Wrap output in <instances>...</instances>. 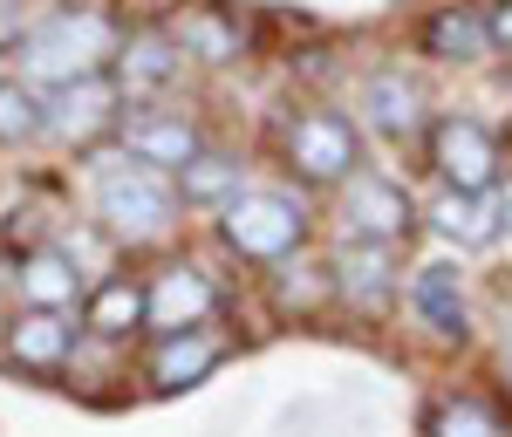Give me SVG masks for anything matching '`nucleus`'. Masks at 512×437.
Masks as SVG:
<instances>
[{
  "label": "nucleus",
  "instance_id": "obj_1",
  "mask_svg": "<svg viewBox=\"0 0 512 437\" xmlns=\"http://www.w3.org/2000/svg\"><path fill=\"white\" fill-rule=\"evenodd\" d=\"M117 62V28L89 7H55L21 35V82L35 89H69L82 76H103Z\"/></svg>",
  "mask_w": 512,
  "mask_h": 437
},
{
  "label": "nucleus",
  "instance_id": "obj_2",
  "mask_svg": "<svg viewBox=\"0 0 512 437\" xmlns=\"http://www.w3.org/2000/svg\"><path fill=\"white\" fill-rule=\"evenodd\" d=\"M96 212H103V226L130 246H144V239H164L178 226V178L158 171V164L144 158H117L96 171Z\"/></svg>",
  "mask_w": 512,
  "mask_h": 437
},
{
  "label": "nucleus",
  "instance_id": "obj_3",
  "mask_svg": "<svg viewBox=\"0 0 512 437\" xmlns=\"http://www.w3.org/2000/svg\"><path fill=\"white\" fill-rule=\"evenodd\" d=\"M219 239L239 260H260V267H280L287 253H301L308 239V205L287 199V192H239L226 212H219Z\"/></svg>",
  "mask_w": 512,
  "mask_h": 437
},
{
  "label": "nucleus",
  "instance_id": "obj_4",
  "mask_svg": "<svg viewBox=\"0 0 512 437\" xmlns=\"http://www.w3.org/2000/svg\"><path fill=\"white\" fill-rule=\"evenodd\" d=\"M287 164L308 185H349L355 164H362V137L335 110H301V117L287 123Z\"/></svg>",
  "mask_w": 512,
  "mask_h": 437
},
{
  "label": "nucleus",
  "instance_id": "obj_5",
  "mask_svg": "<svg viewBox=\"0 0 512 437\" xmlns=\"http://www.w3.org/2000/svg\"><path fill=\"white\" fill-rule=\"evenodd\" d=\"M417 233V199L383 178V171H355L342 185V239H369V246H403Z\"/></svg>",
  "mask_w": 512,
  "mask_h": 437
},
{
  "label": "nucleus",
  "instance_id": "obj_6",
  "mask_svg": "<svg viewBox=\"0 0 512 437\" xmlns=\"http://www.w3.org/2000/svg\"><path fill=\"white\" fill-rule=\"evenodd\" d=\"M431 164L451 192H492L499 185V137L478 117H437L431 130Z\"/></svg>",
  "mask_w": 512,
  "mask_h": 437
},
{
  "label": "nucleus",
  "instance_id": "obj_7",
  "mask_svg": "<svg viewBox=\"0 0 512 437\" xmlns=\"http://www.w3.org/2000/svg\"><path fill=\"white\" fill-rule=\"evenodd\" d=\"M123 89L110 76H82L69 89H55L48 96V137H62V144H96L103 130H117L123 123Z\"/></svg>",
  "mask_w": 512,
  "mask_h": 437
},
{
  "label": "nucleus",
  "instance_id": "obj_8",
  "mask_svg": "<svg viewBox=\"0 0 512 437\" xmlns=\"http://www.w3.org/2000/svg\"><path fill=\"white\" fill-rule=\"evenodd\" d=\"M117 137H123V151H130V158L158 164V171H171V178L205 151V137H198L192 123L171 117V110H151V103H137V110L117 123Z\"/></svg>",
  "mask_w": 512,
  "mask_h": 437
},
{
  "label": "nucleus",
  "instance_id": "obj_9",
  "mask_svg": "<svg viewBox=\"0 0 512 437\" xmlns=\"http://www.w3.org/2000/svg\"><path fill=\"white\" fill-rule=\"evenodd\" d=\"M185 76V48L178 35H158V28H137L130 41H117V89L130 103H151L171 82Z\"/></svg>",
  "mask_w": 512,
  "mask_h": 437
},
{
  "label": "nucleus",
  "instance_id": "obj_10",
  "mask_svg": "<svg viewBox=\"0 0 512 437\" xmlns=\"http://www.w3.org/2000/svg\"><path fill=\"white\" fill-rule=\"evenodd\" d=\"M335 294L362 308V315H383L396 301V260L390 246H369V239H342L335 246Z\"/></svg>",
  "mask_w": 512,
  "mask_h": 437
},
{
  "label": "nucleus",
  "instance_id": "obj_11",
  "mask_svg": "<svg viewBox=\"0 0 512 437\" xmlns=\"http://www.w3.org/2000/svg\"><path fill=\"white\" fill-rule=\"evenodd\" d=\"M362 123L376 137H390V144L417 137L424 130V89L403 76V69H376V76L362 82Z\"/></svg>",
  "mask_w": 512,
  "mask_h": 437
},
{
  "label": "nucleus",
  "instance_id": "obj_12",
  "mask_svg": "<svg viewBox=\"0 0 512 437\" xmlns=\"http://www.w3.org/2000/svg\"><path fill=\"white\" fill-rule=\"evenodd\" d=\"M424 55L431 62H458V69H472V62H485L492 55V21L478 14V7H465V0H451V7H437L431 21H424Z\"/></svg>",
  "mask_w": 512,
  "mask_h": 437
},
{
  "label": "nucleus",
  "instance_id": "obj_13",
  "mask_svg": "<svg viewBox=\"0 0 512 437\" xmlns=\"http://www.w3.org/2000/svg\"><path fill=\"white\" fill-rule=\"evenodd\" d=\"M410 308H417V315H424V328H431V335H444V342H465V335H472L458 267H444V260L417 267V280H410Z\"/></svg>",
  "mask_w": 512,
  "mask_h": 437
},
{
  "label": "nucleus",
  "instance_id": "obj_14",
  "mask_svg": "<svg viewBox=\"0 0 512 437\" xmlns=\"http://www.w3.org/2000/svg\"><path fill=\"white\" fill-rule=\"evenodd\" d=\"M205 308H212V280L198 274V267H164L158 287H151V315H144V328L178 335V328H198Z\"/></svg>",
  "mask_w": 512,
  "mask_h": 437
},
{
  "label": "nucleus",
  "instance_id": "obj_15",
  "mask_svg": "<svg viewBox=\"0 0 512 437\" xmlns=\"http://www.w3.org/2000/svg\"><path fill=\"white\" fill-rule=\"evenodd\" d=\"M144 315H151V287H144V280H130V274H117V280H103V287L89 294L82 328H89V335H103V342H123V335H137V328H144Z\"/></svg>",
  "mask_w": 512,
  "mask_h": 437
},
{
  "label": "nucleus",
  "instance_id": "obj_16",
  "mask_svg": "<svg viewBox=\"0 0 512 437\" xmlns=\"http://www.w3.org/2000/svg\"><path fill=\"white\" fill-rule=\"evenodd\" d=\"M219 335H205V328H178V335H164L158 362H151V383L158 390H192V383H205L212 369H219Z\"/></svg>",
  "mask_w": 512,
  "mask_h": 437
},
{
  "label": "nucleus",
  "instance_id": "obj_17",
  "mask_svg": "<svg viewBox=\"0 0 512 437\" xmlns=\"http://www.w3.org/2000/svg\"><path fill=\"white\" fill-rule=\"evenodd\" d=\"M239 192H246V164L226 158V151H198V158L178 171V199L205 205V212H226Z\"/></svg>",
  "mask_w": 512,
  "mask_h": 437
},
{
  "label": "nucleus",
  "instance_id": "obj_18",
  "mask_svg": "<svg viewBox=\"0 0 512 437\" xmlns=\"http://www.w3.org/2000/svg\"><path fill=\"white\" fill-rule=\"evenodd\" d=\"M431 226L451 246H492L499 239V205H485V192H437V205H431Z\"/></svg>",
  "mask_w": 512,
  "mask_h": 437
},
{
  "label": "nucleus",
  "instance_id": "obj_19",
  "mask_svg": "<svg viewBox=\"0 0 512 437\" xmlns=\"http://www.w3.org/2000/svg\"><path fill=\"white\" fill-rule=\"evenodd\" d=\"M76 349V328L62 308H28V315L14 321V356L35 362V369H55V362Z\"/></svg>",
  "mask_w": 512,
  "mask_h": 437
},
{
  "label": "nucleus",
  "instance_id": "obj_20",
  "mask_svg": "<svg viewBox=\"0 0 512 437\" xmlns=\"http://www.w3.org/2000/svg\"><path fill=\"white\" fill-rule=\"evenodd\" d=\"M76 294H82V274L69 253H35L21 267V301L28 308H76Z\"/></svg>",
  "mask_w": 512,
  "mask_h": 437
},
{
  "label": "nucleus",
  "instance_id": "obj_21",
  "mask_svg": "<svg viewBox=\"0 0 512 437\" xmlns=\"http://www.w3.org/2000/svg\"><path fill=\"white\" fill-rule=\"evenodd\" d=\"M48 130V103H41L35 82L0 76V144H35Z\"/></svg>",
  "mask_w": 512,
  "mask_h": 437
},
{
  "label": "nucleus",
  "instance_id": "obj_22",
  "mask_svg": "<svg viewBox=\"0 0 512 437\" xmlns=\"http://www.w3.org/2000/svg\"><path fill=\"white\" fill-rule=\"evenodd\" d=\"M178 48H185V55H198V62H233V55H239V35L219 21V14L192 7V14L178 21Z\"/></svg>",
  "mask_w": 512,
  "mask_h": 437
},
{
  "label": "nucleus",
  "instance_id": "obj_23",
  "mask_svg": "<svg viewBox=\"0 0 512 437\" xmlns=\"http://www.w3.org/2000/svg\"><path fill=\"white\" fill-rule=\"evenodd\" d=\"M431 437H506V424H499V417H492L485 403H472V397H451V403H437Z\"/></svg>",
  "mask_w": 512,
  "mask_h": 437
},
{
  "label": "nucleus",
  "instance_id": "obj_24",
  "mask_svg": "<svg viewBox=\"0 0 512 437\" xmlns=\"http://www.w3.org/2000/svg\"><path fill=\"white\" fill-rule=\"evenodd\" d=\"M485 21H492V48H512V0H499Z\"/></svg>",
  "mask_w": 512,
  "mask_h": 437
},
{
  "label": "nucleus",
  "instance_id": "obj_25",
  "mask_svg": "<svg viewBox=\"0 0 512 437\" xmlns=\"http://www.w3.org/2000/svg\"><path fill=\"white\" fill-rule=\"evenodd\" d=\"M499 233H512V178L499 185Z\"/></svg>",
  "mask_w": 512,
  "mask_h": 437
}]
</instances>
